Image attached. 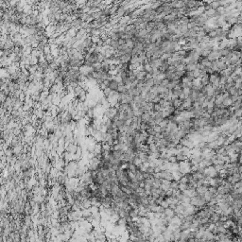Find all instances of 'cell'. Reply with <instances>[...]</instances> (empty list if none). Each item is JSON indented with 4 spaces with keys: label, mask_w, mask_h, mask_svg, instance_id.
I'll return each instance as SVG.
<instances>
[{
    "label": "cell",
    "mask_w": 242,
    "mask_h": 242,
    "mask_svg": "<svg viewBox=\"0 0 242 242\" xmlns=\"http://www.w3.org/2000/svg\"><path fill=\"white\" fill-rule=\"evenodd\" d=\"M107 100H108L110 106L116 107L119 104V93L117 91H112L110 95L107 97Z\"/></svg>",
    "instance_id": "obj_2"
},
{
    "label": "cell",
    "mask_w": 242,
    "mask_h": 242,
    "mask_svg": "<svg viewBox=\"0 0 242 242\" xmlns=\"http://www.w3.org/2000/svg\"><path fill=\"white\" fill-rule=\"evenodd\" d=\"M118 87H119V83L117 82H115V79H112L110 82V84H109V87L112 91H117L118 90Z\"/></svg>",
    "instance_id": "obj_5"
},
{
    "label": "cell",
    "mask_w": 242,
    "mask_h": 242,
    "mask_svg": "<svg viewBox=\"0 0 242 242\" xmlns=\"http://www.w3.org/2000/svg\"><path fill=\"white\" fill-rule=\"evenodd\" d=\"M82 218H85V219H88L92 217V212L90 208H87V209H82Z\"/></svg>",
    "instance_id": "obj_6"
},
{
    "label": "cell",
    "mask_w": 242,
    "mask_h": 242,
    "mask_svg": "<svg viewBox=\"0 0 242 242\" xmlns=\"http://www.w3.org/2000/svg\"><path fill=\"white\" fill-rule=\"evenodd\" d=\"M78 146L77 144H75V143H71V144H68L66 146V150L68 153H70L71 155H74L76 152H77V150H78Z\"/></svg>",
    "instance_id": "obj_3"
},
{
    "label": "cell",
    "mask_w": 242,
    "mask_h": 242,
    "mask_svg": "<svg viewBox=\"0 0 242 242\" xmlns=\"http://www.w3.org/2000/svg\"><path fill=\"white\" fill-rule=\"evenodd\" d=\"M108 44L110 48H112L113 50H115V52L118 50L119 48V43H118V40H113V39H109L108 40Z\"/></svg>",
    "instance_id": "obj_4"
},
{
    "label": "cell",
    "mask_w": 242,
    "mask_h": 242,
    "mask_svg": "<svg viewBox=\"0 0 242 242\" xmlns=\"http://www.w3.org/2000/svg\"><path fill=\"white\" fill-rule=\"evenodd\" d=\"M118 114H119L118 109L116 108V107H112L111 106V107H109L108 109L105 110L102 119H109V120L114 121L116 116L118 115Z\"/></svg>",
    "instance_id": "obj_1"
}]
</instances>
